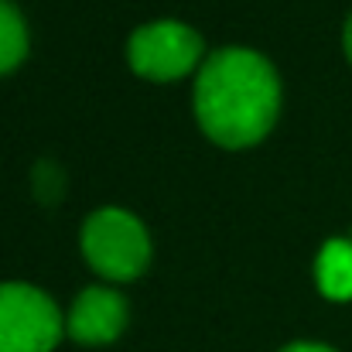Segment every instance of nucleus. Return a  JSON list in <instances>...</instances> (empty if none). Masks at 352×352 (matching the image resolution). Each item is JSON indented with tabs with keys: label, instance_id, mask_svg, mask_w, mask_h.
Here are the masks:
<instances>
[{
	"label": "nucleus",
	"instance_id": "f257e3e1",
	"mask_svg": "<svg viewBox=\"0 0 352 352\" xmlns=\"http://www.w3.org/2000/svg\"><path fill=\"white\" fill-rule=\"evenodd\" d=\"M280 113V79L274 65L250 48H219L195 79V117L219 147L260 144Z\"/></svg>",
	"mask_w": 352,
	"mask_h": 352
},
{
	"label": "nucleus",
	"instance_id": "f03ea898",
	"mask_svg": "<svg viewBox=\"0 0 352 352\" xmlns=\"http://www.w3.org/2000/svg\"><path fill=\"white\" fill-rule=\"evenodd\" d=\"M82 256L107 280H137L151 263V236L126 209H100L82 223Z\"/></svg>",
	"mask_w": 352,
	"mask_h": 352
},
{
	"label": "nucleus",
	"instance_id": "7ed1b4c3",
	"mask_svg": "<svg viewBox=\"0 0 352 352\" xmlns=\"http://www.w3.org/2000/svg\"><path fill=\"white\" fill-rule=\"evenodd\" d=\"M62 342L58 305L21 280L0 284V352H55Z\"/></svg>",
	"mask_w": 352,
	"mask_h": 352
},
{
	"label": "nucleus",
	"instance_id": "20e7f679",
	"mask_svg": "<svg viewBox=\"0 0 352 352\" xmlns=\"http://www.w3.org/2000/svg\"><path fill=\"white\" fill-rule=\"evenodd\" d=\"M130 69L151 82H171L188 76L202 58V38L182 21H154L130 34Z\"/></svg>",
	"mask_w": 352,
	"mask_h": 352
},
{
	"label": "nucleus",
	"instance_id": "39448f33",
	"mask_svg": "<svg viewBox=\"0 0 352 352\" xmlns=\"http://www.w3.org/2000/svg\"><path fill=\"white\" fill-rule=\"evenodd\" d=\"M126 298L117 287H86L65 318V332L79 346H110L126 329Z\"/></svg>",
	"mask_w": 352,
	"mask_h": 352
},
{
	"label": "nucleus",
	"instance_id": "423d86ee",
	"mask_svg": "<svg viewBox=\"0 0 352 352\" xmlns=\"http://www.w3.org/2000/svg\"><path fill=\"white\" fill-rule=\"evenodd\" d=\"M315 277L325 298L332 301H349L352 298V243L346 239H332L322 246L318 263H315Z\"/></svg>",
	"mask_w": 352,
	"mask_h": 352
},
{
	"label": "nucleus",
	"instance_id": "0eeeda50",
	"mask_svg": "<svg viewBox=\"0 0 352 352\" xmlns=\"http://www.w3.org/2000/svg\"><path fill=\"white\" fill-rule=\"evenodd\" d=\"M28 55V24L21 10L7 0H0V76L14 72Z\"/></svg>",
	"mask_w": 352,
	"mask_h": 352
},
{
	"label": "nucleus",
	"instance_id": "6e6552de",
	"mask_svg": "<svg viewBox=\"0 0 352 352\" xmlns=\"http://www.w3.org/2000/svg\"><path fill=\"white\" fill-rule=\"evenodd\" d=\"M280 352H336L332 346H322V342H291Z\"/></svg>",
	"mask_w": 352,
	"mask_h": 352
},
{
	"label": "nucleus",
	"instance_id": "1a4fd4ad",
	"mask_svg": "<svg viewBox=\"0 0 352 352\" xmlns=\"http://www.w3.org/2000/svg\"><path fill=\"white\" fill-rule=\"evenodd\" d=\"M342 41H346V55H349V62H352V17L346 21V38Z\"/></svg>",
	"mask_w": 352,
	"mask_h": 352
}]
</instances>
